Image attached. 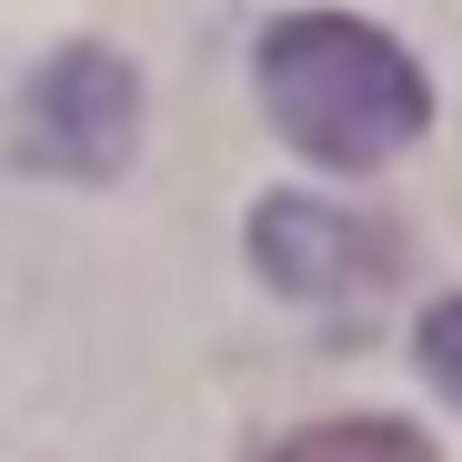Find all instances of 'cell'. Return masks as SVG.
I'll list each match as a JSON object with an SVG mask.
<instances>
[{
    "label": "cell",
    "mask_w": 462,
    "mask_h": 462,
    "mask_svg": "<svg viewBox=\"0 0 462 462\" xmlns=\"http://www.w3.org/2000/svg\"><path fill=\"white\" fill-rule=\"evenodd\" d=\"M262 101L291 151H312L332 171H372L432 121L422 70L382 41L372 21L342 11H291L262 31Z\"/></svg>",
    "instance_id": "cell-1"
},
{
    "label": "cell",
    "mask_w": 462,
    "mask_h": 462,
    "mask_svg": "<svg viewBox=\"0 0 462 462\" xmlns=\"http://www.w3.org/2000/svg\"><path fill=\"white\" fill-rule=\"evenodd\" d=\"M252 252H262V282L312 301L332 322H362L402 272V242L382 231L372 211H342V201H301V191H272L262 221H252Z\"/></svg>",
    "instance_id": "cell-2"
},
{
    "label": "cell",
    "mask_w": 462,
    "mask_h": 462,
    "mask_svg": "<svg viewBox=\"0 0 462 462\" xmlns=\"http://www.w3.org/2000/svg\"><path fill=\"white\" fill-rule=\"evenodd\" d=\"M21 141H31V162L41 171H70V181H111L131 162V141H141V81H131V60L81 41V51H60L31 101H21Z\"/></svg>",
    "instance_id": "cell-3"
},
{
    "label": "cell",
    "mask_w": 462,
    "mask_h": 462,
    "mask_svg": "<svg viewBox=\"0 0 462 462\" xmlns=\"http://www.w3.org/2000/svg\"><path fill=\"white\" fill-rule=\"evenodd\" d=\"M262 462H432V442L412 422H322V432H291Z\"/></svg>",
    "instance_id": "cell-4"
},
{
    "label": "cell",
    "mask_w": 462,
    "mask_h": 462,
    "mask_svg": "<svg viewBox=\"0 0 462 462\" xmlns=\"http://www.w3.org/2000/svg\"><path fill=\"white\" fill-rule=\"evenodd\" d=\"M422 372H432L442 393L462 402V291H452V301H432V312H422Z\"/></svg>",
    "instance_id": "cell-5"
}]
</instances>
